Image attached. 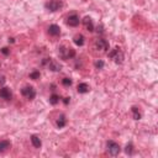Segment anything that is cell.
Instances as JSON below:
<instances>
[{
    "label": "cell",
    "instance_id": "9a60e30c",
    "mask_svg": "<svg viewBox=\"0 0 158 158\" xmlns=\"http://www.w3.org/2000/svg\"><path fill=\"white\" fill-rule=\"evenodd\" d=\"M84 36H83V35H75V36H74V38H73V42L75 43V45H77V46H83L84 45Z\"/></svg>",
    "mask_w": 158,
    "mask_h": 158
},
{
    "label": "cell",
    "instance_id": "7a4b0ae2",
    "mask_svg": "<svg viewBox=\"0 0 158 158\" xmlns=\"http://www.w3.org/2000/svg\"><path fill=\"white\" fill-rule=\"evenodd\" d=\"M109 58L110 60H113L116 64H121L122 62H124V53L121 52L120 48H114V50H111L109 53H108Z\"/></svg>",
    "mask_w": 158,
    "mask_h": 158
},
{
    "label": "cell",
    "instance_id": "277c9868",
    "mask_svg": "<svg viewBox=\"0 0 158 158\" xmlns=\"http://www.w3.org/2000/svg\"><path fill=\"white\" fill-rule=\"evenodd\" d=\"M106 149L109 152V154H111V156H118L121 152L120 145L115 141H108L106 142Z\"/></svg>",
    "mask_w": 158,
    "mask_h": 158
},
{
    "label": "cell",
    "instance_id": "8992f818",
    "mask_svg": "<svg viewBox=\"0 0 158 158\" xmlns=\"http://www.w3.org/2000/svg\"><path fill=\"white\" fill-rule=\"evenodd\" d=\"M21 94L26 99H28V100H32V99H35V96H36V90H35L32 86L26 85L21 89Z\"/></svg>",
    "mask_w": 158,
    "mask_h": 158
},
{
    "label": "cell",
    "instance_id": "5b68a950",
    "mask_svg": "<svg viewBox=\"0 0 158 158\" xmlns=\"http://www.w3.org/2000/svg\"><path fill=\"white\" fill-rule=\"evenodd\" d=\"M62 6H63V3L61 1V0H50V1H47L45 4V8L48 11H52V13L60 10Z\"/></svg>",
    "mask_w": 158,
    "mask_h": 158
},
{
    "label": "cell",
    "instance_id": "7c38bea8",
    "mask_svg": "<svg viewBox=\"0 0 158 158\" xmlns=\"http://www.w3.org/2000/svg\"><path fill=\"white\" fill-rule=\"evenodd\" d=\"M77 90H78L79 94H85V93H88L90 90V86L86 83H79L78 86H77Z\"/></svg>",
    "mask_w": 158,
    "mask_h": 158
},
{
    "label": "cell",
    "instance_id": "d6986e66",
    "mask_svg": "<svg viewBox=\"0 0 158 158\" xmlns=\"http://www.w3.org/2000/svg\"><path fill=\"white\" fill-rule=\"evenodd\" d=\"M125 152H126V154L132 156L133 154V145L132 143H127L126 145V148H125Z\"/></svg>",
    "mask_w": 158,
    "mask_h": 158
},
{
    "label": "cell",
    "instance_id": "ffe728a7",
    "mask_svg": "<svg viewBox=\"0 0 158 158\" xmlns=\"http://www.w3.org/2000/svg\"><path fill=\"white\" fill-rule=\"evenodd\" d=\"M40 77H41V74L38 71H35V72L30 73V79H32V80H37V79H40Z\"/></svg>",
    "mask_w": 158,
    "mask_h": 158
},
{
    "label": "cell",
    "instance_id": "5bb4252c",
    "mask_svg": "<svg viewBox=\"0 0 158 158\" xmlns=\"http://www.w3.org/2000/svg\"><path fill=\"white\" fill-rule=\"evenodd\" d=\"M131 113H132V118H133L135 120H141L142 114H141V111L138 110L137 106H132V108H131Z\"/></svg>",
    "mask_w": 158,
    "mask_h": 158
},
{
    "label": "cell",
    "instance_id": "30bf717a",
    "mask_svg": "<svg viewBox=\"0 0 158 158\" xmlns=\"http://www.w3.org/2000/svg\"><path fill=\"white\" fill-rule=\"evenodd\" d=\"M83 25L85 26L86 31H89V32H93V31H94V25H93V20H91V17H90V16H85V17H84Z\"/></svg>",
    "mask_w": 158,
    "mask_h": 158
},
{
    "label": "cell",
    "instance_id": "52a82bcc",
    "mask_svg": "<svg viewBox=\"0 0 158 158\" xmlns=\"http://www.w3.org/2000/svg\"><path fill=\"white\" fill-rule=\"evenodd\" d=\"M95 48L100 52H106L109 50V42L104 38H98L95 40Z\"/></svg>",
    "mask_w": 158,
    "mask_h": 158
},
{
    "label": "cell",
    "instance_id": "4fadbf2b",
    "mask_svg": "<svg viewBox=\"0 0 158 158\" xmlns=\"http://www.w3.org/2000/svg\"><path fill=\"white\" fill-rule=\"evenodd\" d=\"M31 143L35 148H41L42 146V142H41V138L37 136V135H32L31 136Z\"/></svg>",
    "mask_w": 158,
    "mask_h": 158
},
{
    "label": "cell",
    "instance_id": "3957f363",
    "mask_svg": "<svg viewBox=\"0 0 158 158\" xmlns=\"http://www.w3.org/2000/svg\"><path fill=\"white\" fill-rule=\"evenodd\" d=\"M58 55L62 60H71L75 56V51L71 47H64V46H61L58 48Z\"/></svg>",
    "mask_w": 158,
    "mask_h": 158
},
{
    "label": "cell",
    "instance_id": "ac0fdd59",
    "mask_svg": "<svg viewBox=\"0 0 158 158\" xmlns=\"http://www.w3.org/2000/svg\"><path fill=\"white\" fill-rule=\"evenodd\" d=\"M60 95H57V94H52L51 96H50V103L52 104V105H56V104H58L60 103Z\"/></svg>",
    "mask_w": 158,
    "mask_h": 158
},
{
    "label": "cell",
    "instance_id": "cb8c5ba5",
    "mask_svg": "<svg viewBox=\"0 0 158 158\" xmlns=\"http://www.w3.org/2000/svg\"><path fill=\"white\" fill-rule=\"evenodd\" d=\"M63 103H64V104H68V103H69V98H64Z\"/></svg>",
    "mask_w": 158,
    "mask_h": 158
},
{
    "label": "cell",
    "instance_id": "8fae6325",
    "mask_svg": "<svg viewBox=\"0 0 158 158\" xmlns=\"http://www.w3.org/2000/svg\"><path fill=\"white\" fill-rule=\"evenodd\" d=\"M48 33L51 35V36H58V35L61 33V28L58 25L56 24H52L48 26Z\"/></svg>",
    "mask_w": 158,
    "mask_h": 158
},
{
    "label": "cell",
    "instance_id": "9c48e42d",
    "mask_svg": "<svg viewBox=\"0 0 158 158\" xmlns=\"http://www.w3.org/2000/svg\"><path fill=\"white\" fill-rule=\"evenodd\" d=\"M13 98V93L9 88L4 86L0 89V99H4V100H10V99Z\"/></svg>",
    "mask_w": 158,
    "mask_h": 158
},
{
    "label": "cell",
    "instance_id": "7402d4cb",
    "mask_svg": "<svg viewBox=\"0 0 158 158\" xmlns=\"http://www.w3.org/2000/svg\"><path fill=\"white\" fill-rule=\"evenodd\" d=\"M62 84L64 86H71L72 85V79L71 78H63L62 79Z\"/></svg>",
    "mask_w": 158,
    "mask_h": 158
},
{
    "label": "cell",
    "instance_id": "ba28073f",
    "mask_svg": "<svg viewBox=\"0 0 158 158\" xmlns=\"http://www.w3.org/2000/svg\"><path fill=\"white\" fill-rule=\"evenodd\" d=\"M79 16L77 14H72L67 17V25L71 27H77L79 25Z\"/></svg>",
    "mask_w": 158,
    "mask_h": 158
},
{
    "label": "cell",
    "instance_id": "2e32d148",
    "mask_svg": "<svg viewBox=\"0 0 158 158\" xmlns=\"http://www.w3.org/2000/svg\"><path fill=\"white\" fill-rule=\"evenodd\" d=\"M67 124V120H66V116L64 115H60V118L57 120V127L58 128H63Z\"/></svg>",
    "mask_w": 158,
    "mask_h": 158
},
{
    "label": "cell",
    "instance_id": "6da1fadb",
    "mask_svg": "<svg viewBox=\"0 0 158 158\" xmlns=\"http://www.w3.org/2000/svg\"><path fill=\"white\" fill-rule=\"evenodd\" d=\"M42 64L43 66L50 69V71L52 72H60L62 69V66L58 62H56L55 60H52V58H45V60L42 61Z\"/></svg>",
    "mask_w": 158,
    "mask_h": 158
},
{
    "label": "cell",
    "instance_id": "603a6c76",
    "mask_svg": "<svg viewBox=\"0 0 158 158\" xmlns=\"http://www.w3.org/2000/svg\"><path fill=\"white\" fill-rule=\"evenodd\" d=\"M1 53L5 55V56H8V55L10 53V50H9L8 47H4V48H1Z\"/></svg>",
    "mask_w": 158,
    "mask_h": 158
},
{
    "label": "cell",
    "instance_id": "44dd1931",
    "mask_svg": "<svg viewBox=\"0 0 158 158\" xmlns=\"http://www.w3.org/2000/svg\"><path fill=\"white\" fill-rule=\"evenodd\" d=\"M94 66H95V68H96V69H103V68H104V66H105V63H104V61L99 60V61H96V62L94 63Z\"/></svg>",
    "mask_w": 158,
    "mask_h": 158
},
{
    "label": "cell",
    "instance_id": "e0dca14e",
    "mask_svg": "<svg viewBox=\"0 0 158 158\" xmlns=\"http://www.w3.org/2000/svg\"><path fill=\"white\" fill-rule=\"evenodd\" d=\"M10 147H11V143L9 141H0V153L8 151Z\"/></svg>",
    "mask_w": 158,
    "mask_h": 158
}]
</instances>
